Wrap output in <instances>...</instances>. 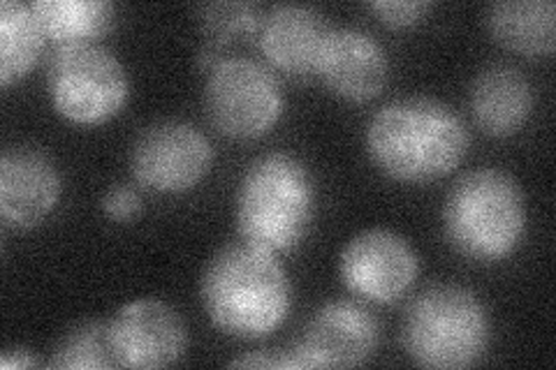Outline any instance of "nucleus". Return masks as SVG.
I'll return each instance as SVG.
<instances>
[{
	"label": "nucleus",
	"mask_w": 556,
	"mask_h": 370,
	"mask_svg": "<svg viewBox=\"0 0 556 370\" xmlns=\"http://www.w3.org/2000/svg\"><path fill=\"white\" fill-rule=\"evenodd\" d=\"M318 77L345 102H369L390 79L388 49L362 28H334L323 51Z\"/></svg>",
	"instance_id": "obj_14"
},
{
	"label": "nucleus",
	"mask_w": 556,
	"mask_h": 370,
	"mask_svg": "<svg viewBox=\"0 0 556 370\" xmlns=\"http://www.w3.org/2000/svg\"><path fill=\"white\" fill-rule=\"evenodd\" d=\"M63 174L38 146L16 144L0 155V218L12 229L40 227L59 208Z\"/></svg>",
	"instance_id": "obj_12"
},
{
	"label": "nucleus",
	"mask_w": 556,
	"mask_h": 370,
	"mask_svg": "<svg viewBox=\"0 0 556 370\" xmlns=\"http://www.w3.org/2000/svg\"><path fill=\"white\" fill-rule=\"evenodd\" d=\"M265 12L255 3H243V0H218V3H204L198 8V26L204 38V47L216 51L247 40L257 38L260 24H263Z\"/></svg>",
	"instance_id": "obj_20"
},
{
	"label": "nucleus",
	"mask_w": 556,
	"mask_h": 370,
	"mask_svg": "<svg viewBox=\"0 0 556 370\" xmlns=\"http://www.w3.org/2000/svg\"><path fill=\"white\" fill-rule=\"evenodd\" d=\"M318 216V183L302 157L271 151L255 157L235 192L241 241L274 255L298 251Z\"/></svg>",
	"instance_id": "obj_3"
},
{
	"label": "nucleus",
	"mask_w": 556,
	"mask_h": 370,
	"mask_svg": "<svg viewBox=\"0 0 556 370\" xmlns=\"http://www.w3.org/2000/svg\"><path fill=\"white\" fill-rule=\"evenodd\" d=\"M476 126L494 139H508L525 130L533 112V86L513 65L480 69L468 93Z\"/></svg>",
	"instance_id": "obj_15"
},
{
	"label": "nucleus",
	"mask_w": 556,
	"mask_h": 370,
	"mask_svg": "<svg viewBox=\"0 0 556 370\" xmlns=\"http://www.w3.org/2000/svg\"><path fill=\"white\" fill-rule=\"evenodd\" d=\"M230 368H276V352H269V349H253V352H247V355H241L237 359H232L228 363Z\"/></svg>",
	"instance_id": "obj_24"
},
{
	"label": "nucleus",
	"mask_w": 556,
	"mask_h": 370,
	"mask_svg": "<svg viewBox=\"0 0 556 370\" xmlns=\"http://www.w3.org/2000/svg\"><path fill=\"white\" fill-rule=\"evenodd\" d=\"M378 345V317L353 298H337L311 315L300 341L276 352V368H355L374 359Z\"/></svg>",
	"instance_id": "obj_8"
},
{
	"label": "nucleus",
	"mask_w": 556,
	"mask_h": 370,
	"mask_svg": "<svg viewBox=\"0 0 556 370\" xmlns=\"http://www.w3.org/2000/svg\"><path fill=\"white\" fill-rule=\"evenodd\" d=\"M118 368L153 370L179 363L188 349V327L163 298H135L110 320Z\"/></svg>",
	"instance_id": "obj_11"
},
{
	"label": "nucleus",
	"mask_w": 556,
	"mask_h": 370,
	"mask_svg": "<svg viewBox=\"0 0 556 370\" xmlns=\"http://www.w3.org/2000/svg\"><path fill=\"white\" fill-rule=\"evenodd\" d=\"M100 208H102V214L108 220L118 222V225H128V222L137 220L139 214H142L144 202H142V195H139V190L135 186L118 183V186H114V188L104 192Z\"/></svg>",
	"instance_id": "obj_22"
},
{
	"label": "nucleus",
	"mask_w": 556,
	"mask_h": 370,
	"mask_svg": "<svg viewBox=\"0 0 556 370\" xmlns=\"http://www.w3.org/2000/svg\"><path fill=\"white\" fill-rule=\"evenodd\" d=\"M47 44L33 3L3 0L0 3V86L10 88L26 79L38 65Z\"/></svg>",
	"instance_id": "obj_18"
},
{
	"label": "nucleus",
	"mask_w": 556,
	"mask_h": 370,
	"mask_svg": "<svg viewBox=\"0 0 556 370\" xmlns=\"http://www.w3.org/2000/svg\"><path fill=\"white\" fill-rule=\"evenodd\" d=\"M492 315L478 292L457 283H437L408 304L402 320L406 357L420 368H471L492 345Z\"/></svg>",
	"instance_id": "obj_5"
},
{
	"label": "nucleus",
	"mask_w": 556,
	"mask_h": 370,
	"mask_svg": "<svg viewBox=\"0 0 556 370\" xmlns=\"http://www.w3.org/2000/svg\"><path fill=\"white\" fill-rule=\"evenodd\" d=\"M364 146L388 179L425 186L455 171L471 149V132L459 112L431 95L396 98L369 118Z\"/></svg>",
	"instance_id": "obj_1"
},
{
	"label": "nucleus",
	"mask_w": 556,
	"mask_h": 370,
	"mask_svg": "<svg viewBox=\"0 0 556 370\" xmlns=\"http://www.w3.org/2000/svg\"><path fill=\"white\" fill-rule=\"evenodd\" d=\"M38 366H40L38 357H35L33 352L24 345H8L3 349V355H0V368L3 370H30Z\"/></svg>",
	"instance_id": "obj_23"
},
{
	"label": "nucleus",
	"mask_w": 556,
	"mask_h": 370,
	"mask_svg": "<svg viewBox=\"0 0 556 370\" xmlns=\"http://www.w3.org/2000/svg\"><path fill=\"white\" fill-rule=\"evenodd\" d=\"M33 10L56 49L100 44L118 22V8L110 0H35Z\"/></svg>",
	"instance_id": "obj_17"
},
{
	"label": "nucleus",
	"mask_w": 556,
	"mask_h": 370,
	"mask_svg": "<svg viewBox=\"0 0 556 370\" xmlns=\"http://www.w3.org/2000/svg\"><path fill=\"white\" fill-rule=\"evenodd\" d=\"M214 165L208 137L181 118H163L142 128L130 146L135 181L159 195H184L198 188Z\"/></svg>",
	"instance_id": "obj_9"
},
{
	"label": "nucleus",
	"mask_w": 556,
	"mask_h": 370,
	"mask_svg": "<svg viewBox=\"0 0 556 370\" xmlns=\"http://www.w3.org/2000/svg\"><path fill=\"white\" fill-rule=\"evenodd\" d=\"M527 195L513 174L498 167L466 171L443 202V232L464 259L494 267L510 259L527 239Z\"/></svg>",
	"instance_id": "obj_4"
},
{
	"label": "nucleus",
	"mask_w": 556,
	"mask_h": 370,
	"mask_svg": "<svg viewBox=\"0 0 556 370\" xmlns=\"http://www.w3.org/2000/svg\"><path fill=\"white\" fill-rule=\"evenodd\" d=\"M54 370H108L118 368L110 322L84 320L65 331L47 361Z\"/></svg>",
	"instance_id": "obj_19"
},
{
	"label": "nucleus",
	"mask_w": 556,
	"mask_h": 370,
	"mask_svg": "<svg viewBox=\"0 0 556 370\" xmlns=\"http://www.w3.org/2000/svg\"><path fill=\"white\" fill-rule=\"evenodd\" d=\"M367 8L386 26L402 30L422 24L433 10V3L429 0H374Z\"/></svg>",
	"instance_id": "obj_21"
},
{
	"label": "nucleus",
	"mask_w": 556,
	"mask_h": 370,
	"mask_svg": "<svg viewBox=\"0 0 556 370\" xmlns=\"http://www.w3.org/2000/svg\"><path fill=\"white\" fill-rule=\"evenodd\" d=\"M339 276L343 288L362 302L388 306L413 290L420 276V257L399 232L386 227L364 229L343 245Z\"/></svg>",
	"instance_id": "obj_10"
},
{
	"label": "nucleus",
	"mask_w": 556,
	"mask_h": 370,
	"mask_svg": "<svg viewBox=\"0 0 556 370\" xmlns=\"http://www.w3.org/2000/svg\"><path fill=\"white\" fill-rule=\"evenodd\" d=\"M486 30L513 54L549 59L556 49V5L552 0H498L486 8Z\"/></svg>",
	"instance_id": "obj_16"
},
{
	"label": "nucleus",
	"mask_w": 556,
	"mask_h": 370,
	"mask_svg": "<svg viewBox=\"0 0 556 370\" xmlns=\"http://www.w3.org/2000/svg\"><path fill=\"white\" fill-rule=\"evenodd\" d=\"M202 100L208 123L237 142L265 137L286 110L283 86L274 69L247 56H225L208 69Z\"/></svg>",
	"instance_id": "obj_7"
},
{
	"label": "nucleus",
	"mask_w": 556,
	"mask_h": 370,
	"mask_svg": "<svg viewBox=\"0 0 556 370\" xmlns=\"http://www.w3.org/2000/svg\"><path fill=\"white\" fill-rule=\"evenodd\" d=\"M200 302L223 336L263 341L290 317L292 280L278 255L239 241L208 259L200 280Z\"/></svg>",
	"instance_id": "obj_2"
},
{
	"label": "nucleus",
	"mask_w": 556,
	"mask_h": 370,
	"mask_svg": "<svg viewBox=\"0 0 556 370\" xmlns=\"http://www.w3.org/2000/svg\"><path fill=\"white\" fill-rule=\"evenodd\" d=\"M332 30V24L320 10L288 3L263 16L257 42L274 73L308 79L318 77L323 51Z\"/></svg>",
	"instance_id": "obj_13"
},
{
	"label": "nucleus",
	"mask_w": 556,
	"mask_h": 370,
	"mask_svg": "<svg viewBox=\"0 0 556 370\" xmlns=\"http://www.w3.org/2000/svg\"><path fill=\"white\" fill-rule=\"evenodd\" d=\"M51 110L79 128L114 120L130 100V77L112 49L102 44L61 47L47 63Z\"/></svg>",
	"instance_id": "obj_6"
}]
</instances>
